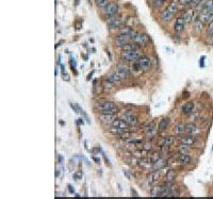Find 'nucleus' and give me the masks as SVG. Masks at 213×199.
<instances>
[{
	"label": "nucleus",
	"mask_w": 213,
	"mask_h": 199,
	"mask_svg": "<svg viewBox=\"0 0 213 199\" xmlns=\"http://www.w3.org/2000/svg\"><path fill=\"white\" fill-rule=\"evenodd\" d=\"M174 132L176 133L177 135H182L186 132V124H184V123H179L178 125H176L174 129Z\"/></svg>",
	"instance_id": "b1692460"
},
{
	"label": "nucleus",
	"mask_w": 213,
	"mask_h": 199,
	"mask_svg": "<svg viewBox=\"0 0 213 199\" xmlns=\"http://www.w3.org/2000/svg\"><path fill=\"white\" fill-rule=\"evenodd\" d=\"M204 60H205V57H202V59H200V61H199V65L202 67H204Z\"/></svg>",
	"instance_id": "a18cd8bd"
},
{
	"label": "nucleus",
	"mask_w": 213,
	"mask_h": 199,
	"mask_svg": "<svg viewBox=\"0 0 213 199\" xmlns=\"http://www.w3.org/2000/svg\"><path fill=\"white\" fill-rule=\"evenodd\" d=\"M79 123H80L81 125H83V120H82V118H80V119H79Z\"/></svg>",
	"instance_id": "8fccbe9b"
},
{
	"label": "nucleus",
	"mask_w": 213,
	"mask_h": 199,
	"mask_svg": "<svg viewBox=\"0 0 213 199\" xmlns=\"http://www.w3.org/2000/svg\"><path fill=\"white\" fill-rule=\"evenodd\" d=\"M108 131L112 135H115V136H119L121 133L124 132V131H126V130H123V129L118 128V127H114V126H112V125H110V127L108 128Z\"/></svg>",
	"instance_id": "393cba45"
},
{
	"label": "nucleus",
	"mask_w": 213,
	"mask_h": 199,
	"mask_svg": "<svg viewBox=\"0 0 213 199\" xmlns=\"http://www.w3.org/2000/svg\"><path fill=\"white\" fill-rule=\"evenodd\" d=\"M195 10L194 9H189V10H186V12H184V14H183V18H184V20H186V23H192V21H194V20H196V17H198V16H196V13H195Z\"/></svg>",
	"instance_id": "2eb2a0df"
},
{
	"label": "nucleus",
	"mask_w": 213,
	"mask_h": 199,
	"mask_svg": "<svg viewBox=\"0 0 213 199\" xmlns=\"http://www.w3.org/2000/svg\"><path fill=\"white\" fill-rule=\"evenodd\" d=\"M178 1H179V3H180V5H190L192 0H178Z\"/></svg>",
	"instance_id": "79ce46f5"
},
{
	"label": "nucleus",
	"mask_w": 213,
	"mask_h": 199,
	"mask_svg": "<svg viewBox=\"0 0 213 199\" xmlns=\"http://www.w3.org/2000/svg\"><path fill=\"white\" fill-rule=\"evenodd\" d=\"M123 119H124L126 123H128L131 127L136 126L139 124V119L138 117L135 116L132 112H126L125 114H123Z\"/></svg>",
	"instance_id": "1a4fd4ad"
},
{
	"label": "nucleus",
	"mask_w": 213,
	"mask_h": 199,
	"mask_svg": "<svg viewBox=\"0 0 213 199\" xmlns=\"http://www.w3.org/2000/svg\"><path fill=\"white\" fill-rule=\"evenodd\" d=\"M167 165V161L166 160H163V159H159L158 161H156V162L154 163V168L155 169H158V170H161V169H163L165 166Z\"/></svg>",
	"instance_id": "5701e85b"
},
{
	"label": "nucleus",
	"mask_w": 213,
	"mask_h": 199,
	"mask_svg": "<svg viewBox=\"0 0 213 199\" xmlns=\"http://www.w3.org/2000/svg\"><path fill=\"white\" fill-rule=\"evenodd\" d=\"M160 179V170L155 169L154 172H151L147 177V181L149 184H156Z\"/></svg>",
	"instance_id": "a211bd4d"
},
{
	"label": "nucleus",
	"mask_w": 213,
	"mask_h": 199,
	"mask_svg": "<svg viewBox=\"0 0 213 199\" xmlns=\"http://www.w3.org/2000/svg\"><path fill=\"white\" fill-rule=\"evenodd\" d=\"M189 119L191 120V123H195V121H197L199 119V114L197 112H192L191 113V116L189 117Z\"/></svg>",
	"instance_id": "e433bc0d"
},
{
	"label": "nucleus",
	"mask_w": 213,
	"mask_h": 199,
	"mask_svg": "<svg viewBox=\"0 0 213 199\" xmlns=\"http://www.w3.org/2000/svg\"><path fill=\"white\" fill-rule=\"evenodd\" d=\"M68 191H69V192H70V193H75V190H74V186H71L70 184H69V185H68Z\"/></svg>",
	"instance_id": "49530a36"
},
{
	"label": "nucleus",
	"mask_w": 213,
	"mask_h": 199,
	"mask_svg": "<svg viewBox=\"0 0 213 199\" xmlns=\"http://www.w3.org/2000/svg\"><path fill=\"white\" fill-rule=\"evenodd\" d=\"M62 160H63V158L61 156L59 157V161H60V163H62Z\"/></svg>",
	"instance_id": "09e8293b"
},
{
	"label": "nucleus",
	"mask_w": 213,
	"mask_h": 199,
	"mask_svg": "<svg viewBox=\"0 0 213 199\" xmlns=\"http://www.w3.org/2000/svg\"><path fill=\"white\" fill-rule=\"evenodd\" d=\"M207 1H208V0H200V2L196 5V8H195L194 10H195L196 12H202V10L204 9L205 5H206Z\"/></svg>",
	"instance_id": "f704fd0d"
},
{
	"label": "nucleus",
	"mask_w": 213,
	"mask_h": 199,
	"mask_svg": "<svg viewBox=\"0 0 213 199\" xmlns=\"http://www.w3.org/2000/svg\"><path fill=\"white\" fill-rule=\"evenodd\" d=\"M174 16H175V13H173L172 11H170L168 9H166L160 14V19H161L162 23H170V21L174 18Z\"/></svg>",
	"instance_id": "4468645a"
},
{
	"label": "nucleus",
	"mask_w": 213,
	"mask_h": 199,
	"mask_svg": "<svg viewBox=\"0 0 213 199\" xmlns=\"http://www.w3.org/2000/svg\"><path fill=\"white\" fill-rule=\"evenodd\" d=\"M81 177H82V173H81V172H77V173H75V174H74V179H75L76 181L80 180Z\"/></svg>",
	"instance_id": "a19ab883"
},
{
	"label": "nucleus",
	"mask_w": 213,
	"mask_h": 199,
	"mask_svg": "<svg viewBox=\"0 0 213 199\" xmlns=\"http://www.w3.org/2000/svg\"><path fill=\"white\" fill-rule=\"evenodd\" d=\"M207 33H208V35H210V36H212L213 35V20L209 23L208 29H207Z\"/></svg>",
	"instance_id": "4c0bfd02"
},
{
	"label": "nucleus",
	"mask_w": 213,
	"mask_h": 199,
	"mask_svg": "<svg viewBox=\"0 0 213 199\" xmlns=\"http://www.w3.org/2000/svg\"><path fill=\"white\" fill-rule=\"evenodd\" d=\"M199 2H200V0H192L190 5H188V7L190 8V9H195V8H196V5H198Z\"/></svg>",
	"instance_id": "58836bf2"
},
{
	"label": "nucleus",
	"mask_w": 213,
	"mask_h": 199,
	"mask_svg": "<svg viewBox=\"0 0 213 199\" xmlns=\"http://www.w3.org/2000/svg\"><path fill=\"white\" fill-rule=\"evenodd\" d=\"M204 23H202L199 18H197L196 20H194V29L196 30L197 32H200L202 30V28H204Z\"/></svg>",
	"instance_id": "c756f323"
},
{
	"label": "nucleus",
	"mask_w": 213,
	"mask_h": 199,
	"mask_svg": "<svg viewBox=\"0 0 213 199\" xmlns=\"http://www.w3.org/2000/svg\"><path fill=\"white\" fill-rule=\"evenodd\" d=\"M175 143V137L173 135H167V136H164L161 140L160 142V146H167L171 147L173 144Z\"/></svg>",
	"instance_id": "aec40b11"
},
{
	"label": "nucleus",
	"mask_w": 213,
	"mask_h": 199,
	"mask_svg": "<svg viewBox=\"0 0 213 199\" xmlns=\"http://www.w3.org/2000/svg\"><path fill=\"white\" fill-rule=\"evenodd\" d=\"M176 177H177L176 172L173 170V169H171V170H168V172L166 173V175H165L164 178H165V181H167V182H174L175 179H176Z\"/></svg>",
	"instance_id": "a878e982"
},
{
	"label": "nucleus",
	"mask_w": 213,
	"mask_h": 199,
	"mask_svg": "<svg viewBox=\"0 0 213 199\" xmlns=\"http://www.w3.org/2000/svg\"><path fill=\"white\" fill-rule=\"evenodd\" d=\"M110 3V0H96V5L97 7L101 8V9H103V8H105L107 5Z\"/></svg>",
	"instance_id": "473e14b6"
},
{
	"label": "nucleus",
	"mask_w": 213,
	"mask_h": 199,
	"mask_svg": "<svg viewBox=\"0 0 213 199\" xmlns=\"http://www.w3.org/2000/svg\"><path fill=\"white\" fill-rule=\"evenodd\" d=\"M69 104H70V107H71V109H73V110L74 111H75V112L76 113H80V110H81V109L80 108H79V107H78V105H77V104H75V103H69Z\"/></svg>",
	"instance_id": "ea45409f"
},
{
	"label": "nucleus",
	"mask_w": 213,
	"mask_h": 199,
	"mask_svg": "<svg viewBox=\"0 0 213 199\" xmlns=\"http://www.w3.org/2000/svg\"><path fill=\"white\" fill-rule=\"evenodd\" d=\"M97 110L100 113H108V114H116L118 112V108L113 101H103L97 105Z\"/></svg>",
	"instance_id": "f03ea898"
},
{
	"label": "nucleus",
	"mask_w": 213,
	"mask_h": 199,
	"mask_svg": "<svg viewBox=\"0 0 213 199\" xmlns=\"http://www.w3.org/2000/svg\"><path fill=\"white\" fill-rule=\"evenodd\" d=\"M192 112H194V102L193 101H188V102L182 104V107H181V114L190 115Z\"/></svg>",
	"instance_id": "dca6fc26"
},
{
	"label": "nucleus",
	"mask_w": 213,
	"mask_h": 199,
	"mask_svg": "<svg viewBox=\"0 0 213 199\" xmlns=\"http://www.w3.org/2000/svg\"><path fill=\"white\" fill-rule=\"evenodd\" d=\"M136 49H140V46L136 45V44L133 43V42L125 44V45L121 47V51H132V50H136Z\"/></svg>",
	"instance_id": "4be33fe9"
},
{
	"label": "nucleus",
	"mask_w": 213,
	"mask_h": 199,
	"mask_svg": "<svg viewBox=\"0 0 213 199\" xmlns=\"http://www.w3.org/2000/svg\"><path fill=\"white\" fill-rule=\"evenodd\" d=\"M143 55L142 51L140 49H136V50H132V51H121V58L127 62H134L138 59H140Z\"/></svg>",
	"instance_id": "7ed1b4c3"
},
{
	"label": "nucleus",
	"mask_w": 213,
	"mask_h": 199,
	"mask_svg": "<svg viewBox=\"0 0 213 199\" xmlns=\"http://www.w3.org/2000/svg\"><path fill=\"white\" fill-rule=\"evenodd\" d=\"M131 41L130 34H121L118 33L117 36L115 37V45L118 46V47H123L125 44L129 43Z\"/></svg>",
	"instance_id": "9d476101"
},
{
	"label": "nucleus",
	"mask_w": 213,
	"mask_h": 199,
	"mask_svg": "<svg viewBox=\"0 0 213 199\" xmlns=\"http://www.w3.org/2000/svg\"><path fill=\"white\" fill-rule=\"evenodd\" d=\"M93 159H94V161H95V162H96V163H97V164H99V158H98V159H97V158H96V157H93Z\"/></svg>",
	"instance_id": "de8ad7c7"
},
{
	"label": "nucleus",
	"mask_w": 213,
	"mask_h": 199,
	"mask_svg": "<svg viewBox=\"0 0 213 199\" xmlns=\"http://www.w3.org/2000/svg\"><path fill=\"white\" fill-rule=\"evenodd\" d=\"M198 131V128H197L196 124L195 123H189V124L186 125V132L184 133H189V134H196V132Z\"/></svg>",
	"instance_id": "412c9836"
},
{
	"label": "nucleus",
	"mask_w": 213,
	"mask_h": 199,
	"mask_svg": "<svg viewBox=\"0 0 213 199\" xmlns=\"http://www.w3.org/2000/svg\"><path fill=\"white\" fill-rule=\"evenodd\" d=\"M107 79H108V80H110L111 82H113L114 84H115V83H117V82H119V81L121 80V79L119 78V76L117 75L116 71H113V73H109L108 77H107Z\"/></svg>",
	"instance_id": "cd10ccee"
},
{
	"label": "nucleus",
	"mask_w": 213,
	"mask_h": 199,
	"mask_svg": "<svg viewBox=\"0 0 213 199\" xmlns=\"http://www.w3.org/2000/svg\"><path fill=\"white\" fill-rule=\"evenodd\" d=\"M167 9L170 10V11H172L173 13H175L176 14L177 12H178V9H179V7H178V3L175 1V0H173L172 2L168 5V7H167Z\"/></svg>",
	"instance_id": "7c9ffc66"
},
{
	"label": "nucleus",
	"mask_w": 213,
	"mask_h": 199,
	"mask_svg": "<svg viewBox=\"0 0 213 199\" xmlns=\"http://www.w3.org/2000/svg\"><path fill=\"white\" fill-rule=\"evenodd\" d=\"M130 193H131V195H132L133 197H139V194H138V192L134 190V188H131L130 190Z\"/></svg>",
	"instance_id": "37998d69"
},
{
	"label": "nucleus",
	"mask_w": 213,
	"mask_h": 199,
	"mask_svg": "<svg viewBox=\"0 0 213 199\" xmlns=\"http://www.w3.org/2000/svg\"><path fill=\"white\" fill-rule=\"evenodd\" d=\"M196 142H197L196 135H194V134L186 133L184 135L179 137V143H180V144L188 145V146H193V145L196 144Z\"/></svg>",
	"instance_id": "20e7f679"
},
{
	"label": "nucleus",
	"mask_w": 213,
	"mask_h": 199,
	"mask_svg": "<svg viewBox=\"0 0 213 199\" xmlns=\"http://www.w3.org/2000/svg\"><path fill=\"white\" fill-rule=\"evenodd\" d=\"M190 149H191V146H188V145H184V144H180L177 148V151H178V154H188L190 152Z\"/></svg>",
	"instance_id": "bb28decb"
},
{
	"label": "nucleus",
	"mask_w": 213,
	"mask_h": 199,
	"mask_svg": "<svg viewBox=\"0 0 213 199\" xmlns=\"http://www.w3.org/2000/svg\"><path fill=\"white\" fill-rule=\"evenodd\" d=\"M109 25V29L110 30H115V29H118V28L121 27V19L119 17H117L116 15H113V16H109L108 17V20H107Z\"/></svg>",
	"instance_id": "39448f33"
},
{
	"label": "nucleus",
	"mask_w": 213,
	"mask_h": 199,
	"mask_svg": "<svg viewBox=\"0 0 213 199\" xmlns=\"http://www.w3.org/2000/svg\"><path fill=\"white\" fill-rule=\"evenodd\" d=\"M151 68V59L147 55H142L133 62V69L140 71H148Z\"/></svg>",
	"instance_id": "f257e3e1"
},
{
	"label": "nucleus",
	"mask_w": 213,
	"mask_h": 199,
	"mask_svg": "<svg viewBox=\"0 0 213 199\" xmlns=\"http://www.w3.org/2000/svg\"><path fill=\"white\" fill-rule=\"evenodd\" d=\"M152 130H156V125H155V121L151 120L149 121L148 124L146 125V126L144 127V131L145 132H149V131H152Z\"/></svg>",
	"instance_id": "2f4dec72"
},
{
	"label": "nucleus",
	"mask_w": 213,
	"mask_h": 199,
	"mask_svg": "<svg viewBox=\"0 0 213 199\" xmlns=\"http://www.w3.org/2000/svg\"><path fill=\"white\" fill-rule=\"evenodd\" d=\"M186 23L184 20L183 16H178L176 18V20H175L173 29H174V31L176 33H181L184 30V28H186Z\"/></svg>",
	"instance_id": "6e6552de"
},
{
	"label": "nucleus",
	"mask_w": 213,
	"mask_h": 199,
	"mask_svg": "<svg viewBox=\"0 0 213 199\" xmlns=\"http://www.w3.org/2000/svg\"><path fill=\"white\" fill-rule=\"evenodd\" d=\"M170 123H171V118L170 117H163L162 119L160 120L158 125V132L159 133H163L168 129V126H170Z\"/></svg>",
	"instance_id": "ddd939ff"
},
{
	"label": "nucleus",
	"mask_w": 213,
	"mask_h": 199,
	"mask_svg": "<svg viewBox=\"0 0 213 199\" xmlns=\"http://www.w3.org/2000/svg\"><path fill=\"white\" fill-rule=\"evenodd\" d=\"M132 31L133 30H132V28L131 27H129V26H125V27H123L121 29L119 33H121V34H130Z\"/></svg>",
	"instance_id": "72a5a7b5"
},
{
	"label": "nucleus",
	"mask_w": 213,
	"mask_h": 199,
	"mask_svg": "<svg viewBox=\"0 0 213 199\" xmlns=\"http://www.w3.org/2000/svg\"><path fill=\"white\" fill-rule=\"evenodd\" d=\"M99 151H100V148H99V147H95V148L92 150V152H93L94 154H98L97 152H99Z\"/></svg>",
	"instance_id": "c03bdc74"
},
{
	"label": "nucleus",
	"mask_w": 213,
	"mask_h": 199,
	"mask_svg": "<svg viewBox=\"0 0 213 199\" xmlns=\"http://www.w3.org/2000/svg\"><path fill=\"white\" fill-rule=\"evenodd\" d=\"M165 2H166V0H151V7L154 9H159L162 5H164Z\"/></svg>",
	"instance_id": "c85d7f7f"
},
{
	"label": "nucleus",
	"mask_w": 213,
	"mask_h": 199,
	"mask_svg": "<svg viewBox=\"0 0 213 199\" xmlns=\"http://www.w3.org/2000/svg\"><path fill=\"white\" fill-rule=\"evenodd\" d=\"M117 12H118V5L116 2H110L107 7L103 8V14L108 17L116 15Z\"/></svg>",
	"instance_id": "0eeeda50"
},
{
	"label": "nucleus",
	"mask_w": 213,
	"mask_h": 199,
	"mask_svg": "<svg viewBox=\"0 0 213 199\" xmlns=\"http://www.w3.org/2000/svg\"><path fill=\"white\" fill-rule=\"evenodd\" d=\"M178 162L182 166H188L192 163V158L189 154H180L178 158Z\"/></svg>",
	"instance_id": "6ab92c4d"
},
{
	"label": "nucleus",
	"mask_w": 213,
	"mask_h": 199,
	"mask_svg": "<svg viewBox=\"0 0 213 199\" xmlns=\"http://www.w3.org/2000/svg\"><path fill=\"white\" fill-rule=\"evenodd\" d=\"M114 87V83L111 82L110 80H108V79H105V81H103V89H111Z\"/></svg>",
	"instance_id": "c9c22d12"
},
{
	"label": "nucleus",
	"mask_w": 213,
	"mask_h": 199,
	"mask_svg": "<svg viewBox=\"0 0 213 199\" xmlns=\"http://www.w3.org/2000/svg\"><path fill=\"white\" fill-rule=\"evenodd\" d=\"M111 125L114 127H118V128L123 129V130H129L131 127L130 125H129L128 123H126L123 118H116Z\"/></svg>",
	"instance_id": "f3484780"
},
{
	"label": "nucleus",
	"mask_w": 213,
	"mask_h": 199,
	"mask_svg": "<svg viewBox=\"0 0 213 199\" xmlns=\"http://www.w3.org/2000/svg\"><path fill=\"white\" fill-rule=\"evenodd\" d=\"M116 73L117 75L119 76V78L121 79V80H126V79H129L131 76V73L130 70H129L128 67L126 66H118L116 69Z\"/></svg>",
	"instance_id": "f8f14e48"
},
{
	"label": "nucleus",
	"mask_w": 213,
	"mask_h": 199,
	"mask_svg": "<svg viewBox=\"0 0 213 199\" xmlns=\"http://www.w3.org/2000/svg\"><path fill=\"white\" fill-rule=\"evenodd\" d=\"M116 119L115 114H108V113H100L99 114V120L105 125H111Z\"/></svg>",
	"instance_id": "9b49d317"
},
{
	"label": "nucleus",
	"mask_w": 213,
	"mask_h": 199,
	"mask_svg": "<svg viewBox=\"0 0 213 199\" xmlns=\"http://www.w3.org/2000/svg\"><path fill=\"white\" fill-rule=\"evenodd\" d=\"M131 42H133V43H135L136 45H139L141 47V46H144L146 45V44H148L149 37L148 35L145 34V33H136Z\"/></svg>",
	"instance_id": "423d86ee"
}]
</instances>
